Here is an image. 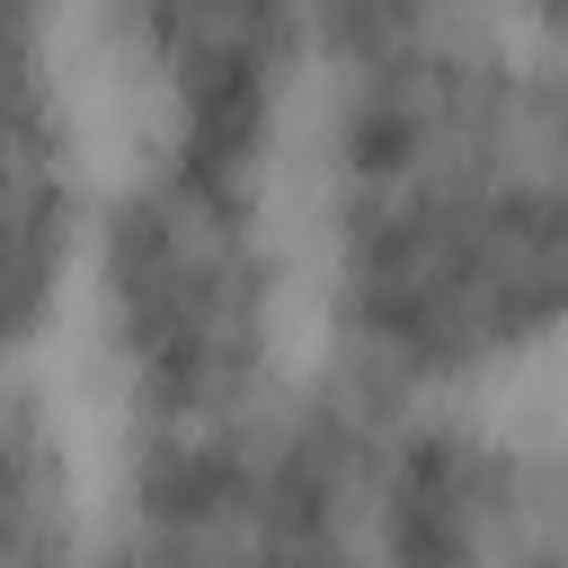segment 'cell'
Returning <instances> with one entry per match:
<instances>
[{
    "label": "cell",
    "instance_id": "cell-1",
    "mask_svg": "<svg viewBox=\"0 0 568 568\" xmlns=\"http://www.w3.org/2000/svg\"><path fill=\"white\" fill-rule=\"evenodd\" d=\"M302 248L355 390L488 399L568 355V71L497 18L337 71Z\"/></svg>",
    "mask_w": 568,
    "mask_h": 568
},
{
    "label": "cell",
    "instance_id": "cell-2",
    "mask_svg": "<svg viewBox=\"0 0 568 568\" xmlns=\"http://www.w3.org/2000/svg\"><path fill=\"white\" fill-rule=\"evenodd\" d=\"M71 328L115 444L275 408L302 382V328H320L275 169L133 151L106 178Z\"/></svg>",
    "mask_w": 568,
    "mask_h": 568
},
{
    "label": "cell",
    "instance_id": "cell-3",
    "mask_svg": "<svg viewBox=\"0 0 568 568\" xmlns=\"http://www.w3.org/2000/svg\"><path fill=\"white\" fill-rule=\"evenodd\" d=\"M106 550L115 568H364L346 390L302 373L257 417L115 444Z\"/></svg>",
    "mask_w": 568,
    "mask_h": 568
},
{
    "label": "cell",
    "instance_id": "cell-4",
    "mask_svg": "<svg viewBox=\"0 0 568 568\" xmlns=\"http://www.w3.org/2000/svg\"><path fill=\"white\" fill-rule=\"evenodd\" d=\"M80 27L133 106V151L284 169L337 80L320 0H89Z\"/></svg>",
    "mask_w": 568,
    "mask_h": 568
},
{
    "label": "cell",
    "instance_id": "cell-5",
    "mask_svg": "<svg viewBox=\"0 0 568 568\" xmlns=\"http://www.w3.org/2000/svg\"><path fill=\"white\" fill-rule=\"evenodd\" d=\"M337 390L364 568H506L541 506L559 426H524L488 399H408L355 382Z\"/></svg>",
    "mask_w": 568,
    "mask_h": 568
},
{
    "label": "cell",
    "instance_id": "cell-6",
    "mask_svg": "<svg viewBox=\"0 0 568 568\" xmlns=\"http://www.w3.org/2000/svg\"><path fill=\"white\" fill-rule=\"evenodd\" d=\"M106 178L71 53L0 36V382H27L71 328Z\"/></svg>",
    "mask_w": 568,
    "mask_h": 568
},
{
    "label": "cell",
    "instance_id": "cell-7",
    "mask_svg": "<svg viewBox=\"0 0 568 568\" xmlns=\"http://www.w3.org/2000/svg\"><path fill=\"white\" fill-rule=\"evenodd\" d=\"M488 0H320V27H328V62L355 71V62H382V53H408V44H435L453 27H479Z\"/></svg>",
    "mask_w": 568,
    "mask_h": 568
},
{
    "label": "cell",
    "instance_id": "cell-8",
    "mask_svg": "<svg viewBox=\"0 0 568 568\" xmlns=\"http://www.w3.org/2000/svg\"><path fill=\"white\" fill-rule=\"evenodd\" d=\"M488 18H497L524 53H541V62L568 71V0H488Z\"/></svg>",
    "mask_w": 568,
    "mask_h": 568
},
{
    "label": "cell",
    "instance_id": "cell-9",
    "mask_svg": "<svg viewBox=\"0 0 568 568\" xmlns=\"http://www.w3.org/2000/svg\"><path fill=\"white\" fill-rule=\"evenodd\" d=\"M89 18V0H0V36H44L71 44V27Z\"/></svg>",
    "mask_w": 568,
    "mask_h": 568
}]
</instances>
